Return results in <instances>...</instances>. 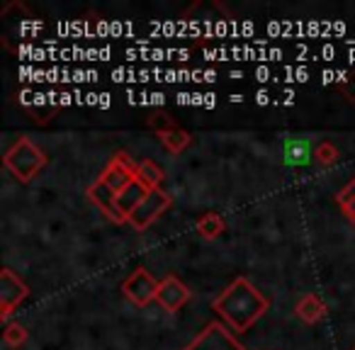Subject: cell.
I'll list each match as a JSON object with an SVG mask.
<instances>
[{
    "label": "cell",
    "mask_w": 355,
    "mask_h": 350,
    "mask_svg": "<svg viewBox=\"0 0 355 350\" xmlns=\"http://www.w3.org/2000/svg\"><path fill=\"white\" fill-rule=\"evenodd\" d=\"M212 306L234 326V331H248L268 309V299L248 280H236Z\"/></svg>",
    "instance_id": "6da1fadb"
},
{
    "label": "cell",
    "mask_w": 355,
    "mask_h": 350,
    "mask_svg": "<svg viewBox=\"0 0 355 350\" xmlns=\"http://www.w3.org/2000/svg\"><path fill=\"white\" fill-rule=\"evenodd\" d=\"M44 163H46L44 153L32 146L27 139H20V141L12 146V151L6 156V166L10 168V170L15 173V178H20V180H30Z\"/></svg>",
    "instance_id": "7a4b0ae2"
},
{
    "label": "cell",
    "mask_w": 355,
    "mask_h": 350,
    "mask_svg": "<svg viewBox=\"0 0 355 350\" xmlns=\"http://www.w3.org/2000/svg\"><path fill=\"white\" fill-rule=\"evenodd\" d=\"M158 285H161V282L153 280V277L148 275L144 268H137V270H134L132 275L124 280L122 290H124V295L134 301V304L146 306L148 301L158 297Z\"/></svg>",
    "instance_id": "3957f363"
},
{
    "label": "cell",
    "mask_w": 355,
    "mask_h": 350,
    "mask_svg": "<svg viewBox=\"0 0 355 350\" xmlns=\"http://www.w3.org/2000/svg\"><path fill=\"white\" fill-rule=\"evenodd\" d=\"M185 350H246L222 324H209Z\"/></svg>",
    "instance_id": "277c9868"
},
{
    "label": "cell",
    "mask_w": 355,
    "mask_h": 350,
    "mask_svg": "<svg viewBox=\"0 0 355 350\" xmlns=\"http://www.w3.org/2000/svg\"><path fill=\"white\" fill-rule=\"evenodd\" d=\"M168 204H171V198H168L166 193H161V190L153 188L151 193L146 195V200H144V202L139 204V207L132 212V217H129V222H132L137 229L148 227V222H153V219H156L158 214H161L163 209L168 207Z\"/></svg>",
    "instance_id": "5b68a950"
},
{
    "label": "cell",
    "mask_w": 355,
    "mask_h": 350,
    "mask_svg": "<svg viewBox=\"0 0 355 350\" xmlns=\"http://www.w3.org/2000/svg\"><path fill=\"white\" fill-rule=\"evenodd\" d=\"M188 297H190L188 287H185L183 282L178 280V277H173V275H168L166 280L158 285V297H156V299L161 301L166 311H178L180 306L185 304V301H188Z\"/></svg>",
    "instance_id": "8992f818"
},
{
    "label": "cell",
    "mask_w": 355,
    "mask_h": 350,
    "mask_svg": "<svg viewBox=\"0 0 355 350\" xmlns=\"http://www.w3.org/2000/svg\"><path fill=\"white\" fill-rule=\"evenodd\" d=\"M25 295H27V287L22 285L10 270H3V292H0V299H3V316L10 314L12 304H17Z\"/></svg>",
    "instance_id": "52a82bcc"
},
{
    "label": "cell",
    "mask_w": 355,
    "mask_h": 350,
    "mask_svg": "<svg viewBox=\"0 0 355 350\" xmlns=\"http://www.w3.org/2000/svg\"><path fill=\"white\" fill-rule=\"evenodd\" d=\"M282 156H285L287 166H306L314 158V151H311V143L306 139H287Z\"/></svg>",
    "instance_id": "ba28073f"
},
{
    "label": "cell",
    "mask_w": 355,
    "mask_h": 350,
    "mask_svg": "<svg viewBox=\"0 0 355 350\" xmlns=\"http://www.w3.org/2000/svg\"><path fill=\"white\" fill-rule=\"evenodd\" d=\"M297 311H300V316H302L304 321H316V319L321 316V311H324V306H321L319 297L309 295V297H304V299L300 301Z\"/></svg>",
    "instance_id": "9c48e42d"
},
{
    "label": "cell",
    "mask_w": 355,
    "mask_h": 350,
    "mask_svg": "<svg viewBox=\"0 0 355 350\" xmlns=\"http://www.w3.org/2000/svg\"><path fill=\"white\" fill-rule=\"evenodd\" d=\"M198 229H200V234H202V236L212 238V236H217V234L224 229V222L217 217V214H207V217H202L198 222Z\"/></svg>",
    "instance_id": "30bf717a"
},
{
    "label": "cell",
    "mask_w": 355,
    "mask_h": 350,
    "mask_svg": "<svg viewBox=\"0 0 355 350\" xmlns=\"http://www.w3.org/2000/svg\"><path fill=\"white\" fill-rule=\"evenodd\" d=\"M139 178H146L148 185H156L158 180H161V170L158 168H153V163H141L139 166Z\"/></svg>",
    "instance_id": "8fae6325"
},
{
    "label": "cell",
    "mask_w": 355,
    "mask_h": 350,
    "mask_svg": "<svg viewBox=\"0 0 355 350\" xmlns=\"http://www.w3.org/2000/svg\"><path fill=\"white\" fill-rule=\"evenodd\" d=\"M163 141L168 143V148H175V151H180V148L188 143V137H185L183 132H166V134H163Z\"/></svg>",
    "instance_id": "7c38bea8"
},
{
    "label": "cell",
    "mask_w": 355,
    "mask_h": 350,
    "mask_svg": "<svg viewBox=\"0 0 355 350\" xmlns=\"http://www.w3.org/2000/svg\"><path fill=\"white\" fill-rule=\"evenodd\" d=\"M348 198H350V202H343L340 207L345 209V214H348V217L355 219V183H350L348 188H345L343 193H340L338 200H348Z\"/></svg>",
    "instance_id": "4fadbf2b"
},
{
    "label": "cell",
    "mask_w": 355,
    "mask_h": 350,
    "mask_svg": "<svg viewBox=\"0 0 355 350\" xmlns=\"http://www.w3.org/2000/svg\"><path fill=\"white\" fill-rule=\"evenodd\" d=\"M316 156H319L321 163H329V161H334V158H336V151L331 146H321L319 151H316Z\"/></svg>",
    "instance_id": "5bb4252c"
},
{
    "label": "cell",
    "mask_w": 355,
    "mask_h": 350,
    "mask_svg": "<svg viewBox=\"0 0 355 350\" xmlns=\"http://www.w3.org/2000/svg\"><path fill=\"white\" fill-rule=\"evenodd\" d=\"M256 103L258 105H266L268 103V93H266V90H261V93L256 95Z\"/></svg>",
    "instance_id": "9a60e30c"
},
{
    "label": "cell",
    "mask_w": 355,
    "mask_h": 350,
    "mask_svg": "<svg viewBox=\"0 0 355 350\" xmlns=\"http://www.w3.org/2000/svg\"><path fill=\"white\" fill-rule=\"evenodd\" d=\"M98 103H100V107H107V105H110V95H98Z\"/></svg>",
    "instance_id": "2e32d148"
}]
</instances>
